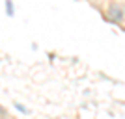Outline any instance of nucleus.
Masks as SVG:
<instances>
[{"mask_svg":"<svg viewBox=\"0 0 125 119\" xmlns=\"http://www.w3.org/2000/svg\"><path fill=\"white\" fill-rule=\"evenodd\" d=\"M104 17L106 21L112 22V24H125V11H123V4L120 2H108L104 6Z\"/></svg>","mask_w":125,"mask_h":119,"instance_id":"nucleus-1","label":"nucleus"},{"mask_svg":"<svg viewBox=\"0 0 125 119\" xmlns=\"http://www.w3.org/2000/svg\"><path fill=\"white\" fill-rule=\"evenodd\" d=\"M6 13H8V15H13V4H11V2H6Z\"/></svg>","mask_w":125,"mask_h":119,"instance_id":"nucleus-2","label":"nucleus"},{"mask_svg":"<svg viewBox=\"0 0 125 119\" xmlns=\"http://www.w3.org/2000/svg\"><path fill=\"white\" fill-rule=\"evenodd\" d=\"M123 11H125V4H123Z\"/></svg>","mask_w":125,"mask_h":119,"instance_id":"nucleus-3","label":"nucleus"}]
</instances>
